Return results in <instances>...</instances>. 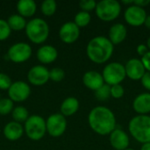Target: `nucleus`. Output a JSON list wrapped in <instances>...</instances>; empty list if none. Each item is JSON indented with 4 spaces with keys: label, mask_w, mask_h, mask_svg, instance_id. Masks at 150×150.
<instances>
[{
    "label": "nucleus",
    "mask_w": 150,
    "mask_h": 150,
    "mask_svg": "<svg viewBox=\"0 0 150 150\" xmlns=\"http://www.w3.org/2000/svg\"><path fill=\"white\" fill-rule=\"evenodd\" d=\"M88 124L98 135H109L116 128V117L113 112L105 106H96L88 115Z\"/></svg>",
    "instance_id": "obj_1"
},
{
    "label": "nucleus",
    "mask_w": 150,
    "mask_h": 150,
    "mask_svg": "<svg viewBox=\"0 0 150 150\" xmlns=\"http://www.w3.org/2000/svg\"><path fill=\"white\" fill-rule=\"evenodd\" d=\"M113 50L114 46L109 39L99 35L92 38L88 42L86 47V54L92 62L103 64L111 59Z\"/></svg>",
    "instance_id": "obj_2"
},
{
    "label": "nucleus",
    "mask_w": 150,
    "mask_h": 150,
    "mask_svg": "<svg viewBox=\"0 0 150 150\" xmlns=\"http://www.w3.org/2000/svg\"><path fill=\"white\" fill-rule=\"evenodd\" d=\"M130 135L138 142L144 144L150 142V116L136 115L128 123Z\"/></svg>",
    "instance_id": "obj_3"
},
{
    "label": "nucleus",
    "mask_w": 150,
    "mask_h": 150,
    "mask_svg": "<svg viewBox=\"0 0 150 150\" xmlns=\"http://www.w3.org/2000/svg\"><path fill=\"white\" fill-rule=\"evenodd\" d=\"M25 32L31 42L39 45L47 40L50 29L46 20L41 18H34L27 22Z\"/></svg>",
    "instance_id": "obj_4"
},
{
    "label": "nucleus",
    "mask_w": 150,
    "mask_h": 150,
    "mask_svg": "<svg viewBox=\"0 0 150 150\" xmlns=\"http://www.w3.org/2000/svg\"><path fill=\"white\" fill-rule=\"evenodd\" d=\"M97 17L104 22H111L119 18L121 13V4L117 0H101L95 9Z\"/></svg>",
    "instance_id": "obj_5"
},
{
    "label": "nucleus",
    "mask_w": 150,
    "mask_h": 150,
    "mask_svg": "<svg viewBox=\"0 0 150 150\" xmlns=\"http://www.w3.org/2000/svg\"><path fill=\"white\" fill-rule=\"evenodd\" d=\"M25 135L32 141L41 140L46 133V120L40 115H31L24 124Z\"/></svg>",
    "instance_id": "obj_6"
},
{
    "label": "nucleus",
    "mask_w": 150,
    "mask_h": 150,
    "mask_svg": "<svg viewBox=\"0 0 150 150\" xmlns=\"http://www.w3.org/2000/svg\"><path fill=\"white\" fill-rule=\"evenodd\" d=\"M102 76L105 84L109 86L120 84L127 77L125 66L118 62H112L107 63L103 71Z\"/></svg>",
    "instance_id": "obj_7"
},
{
    "label": "nucleus",
    "mask_w": 150,
    "mask_h": 150,
    "mask_svg": "<svg viewBox=\"0 0 150 150\" xmlns=\"http://www.w3.org/2000/svg\"><path fill=\"white\" fill-rule=\"evenodd\" d=\"M33 50L26 42H17L11 45L7 51V57L14 63H22L29 60Z\"/></svg>",
    "instance_id": "obj_8"
},
{
    "label": "nucleus",
    "mask_w": 150,
    "mask_h": 150,
    "mask_svg": "<svg viewBox=\"0 0 150 150\" xmlns=\"http://www.w3.org/2000/svg\"><path fill=\"white\" fill-rule=\"evenodd\" d=\"M67 120L62 114L53 113L46 120L47 133L54 138L62 136L67 129Z\"/></svg>",
    "instance_id": "obj_9"
},
{
    "label": "nucleus",
    "mask_w": 150,
    "mask_h": 150,
    "mask_svg": "<svg viewBox=\"0 0 150 150\" xmlns=\"http://www.w3.org/2000/svg\"><path fill=\"white\" fill-rule=\"evenodd\" d=\"M146 18H147L146 10L134 4L127 6L124 11L125 21L131 26L137 27L144 25Z\"/></svg>",
    "instance_id": "obj_10"
},
{
    "label": "nucleus",
    "mask_w": 150,
    "mask_h": 150,
    "mask_svg": "<svg viewBox=\"0 0 150 150\" xmlns=\"http://www.w3.org/2000/svg\"><path fill=\"white\" fill-rule=\"evenodd\" d=\"M31 94L30 85L24 81L12 82L11 87L8 89V96L13 102H24Z\"/></svg>",
    "instance_id": "obj_11"
},
{
    "label": "nucleus",
    "mask_w": 150,
    "mask_h": 150,
    "mask_svg": "<svg viewBox=\"0 0 150 150\" xmlns=\"http://www.w3.org/2000/svg\"><path fill=\"white\" fill-rule=\"evenodd\" d=\"M27 79L28 82L34 86H42L49 80V70L42 64L33 66L28 70Z\"/></svg>",
    "instance_id": "obj_12"
},
{
    "label": "nucleus",
    "mask_w": 150,
    "mask_h": 150,
    "mask_svg": "<svg viewBox=\"0 0 150 150\" xmlns=\"http://www.w3.org/2000/svg\"><path fill=\"white\" fill-rule=\"evenodd\" d=\"M79 36L80 28L73 21H68L60 27L59 37L61 40L66 44H72L76 42Z\"/></svg>",
    "instance_id": "obj_13"
},
{
    "label": "nucleus",
    "mask_w": 150,
    "mask_h": 150,
    "mask_svg": "<svg viewBox=\"0 0 150 150\" xmlns=\"http://www.w3.org/2000/svg\"><path fill=\"white\" fill-rule=\"evenodd\" d=\"M124 66L127 77L134 81H141L142 76L147 72L141 59L132 58L128 60Z\"/></svg>",
    "instance_id": "obj_14"
},
{
    "label": "nucleus",
    "mask_w": 150,
    "mask_h": 150,
    "mask_svg": "<svg viewBox=\"0 0 150 150\" xmlns=\"http://www.w3.org/2000/svg\"><path fill=\"white\" fill-rule=\"evenodd\" d=\"M109 142L115 150H125L129 148L130 138L127 133L120 128H115L109 134Z\"/></svg>",
    "instance_id": "obj_15"
},
{
    "label": "nucleus",
    "mask_w": 150,
    "mask_h": 150,
    "mask_svg": "<svg viewBox=\"0 0 150 150\" xmlns=\"http://www.w3.org/2000/svg\"><path fill=\"white\" fill-rule=\"evenodd\" d=\"M83 83L89 90L95 91L104 85L105 82L101 73L95 70H89L83 76Z\"/></svg>",
    "instance_id": "obj_16"
},
{
    "label": "nucleus",
    "mask_w": 150,
    "mask_h": 150,
    "mask_svg": "<svg viewBox=\"0 0 150 150\" xmlns=\"http://www.w3.org/2000/svg\"><path fill=\"white\" fill-rule=\"evenodd\" d=\"M36 56L38 61L42 64H49L54 62L58 57L57 49L52 45H42L38 48Z\"/></svg>",
    "instance_id": "obj_17"
},
{
    "label": "nucleus",
    "mask_w": 150,
    "mask_h": 150,
    "mask_svg": "<svg viewBox=\"0 0 150 150\" xmlns=\"http://www.w3.org/2000/svg\"><path fill=\"white\" fill-rule=\"evenodd\" d=\"M133 109L137 115L150 113V92H143L136 96L133 101Z\"/></svg>",
    "instance_id": "obj_18"
},
{
    "label": "nucleus",
    "mask_w": 150,
    "mask_h": 150,
    "mask_svg": "<svg viewBox=\"0 0 150 150\" xmlns=\"http://www.w3.org/2000/svg\"><path fill=\"white\" fill-rule=\"evenodd\" d=\"M4 136L10 142H16L19 140L25 134L24 126L16 121L8 122L3 129Z\"/></svg>",
    "instance_id": "obj_19"
},
{
    "label": "nucleus",
    "mask_w": 150,
    "mask_h": 150,
    "mask_svg": "<svg viewBox=\"0 0 150 150\" xmlns=\"http://www.w3.org/2000/svg\"><path fill=\"white\" fill-rule=\"evenodd\" d=\"M127 35V29L125 25L122 23L113 24L108 32V39L114 45H119L122 43Z\"/></svg>",
    "instance_id": "obj_20"
},
{
    "label": "nucleus",
    "mask_w": 150,
    "mask_h": 150,
    "mask_svg": "<svg viewBox=\"0 0 150 150\" xmlns=\"http://www.w3.org/2000/svg\"><path fill=\"white\" fill-rule=\"evenodd\" d=\"M80 104L76 98L68 97L66 98L60 106V113L64 117H69L76 114L79 109Z\"/></svg>",
    "instance_id": "obj_21"
},
{
    "label": "nucleus",
    "mask_w": 150,
    "mask_h": 150,
    "mask_svg": "<svg viewBox=\"0 0 150 150\" xmlns=\"http://www.w3.org/2000/svg\"><path fill=\"white\" fill-rule=\"evenodd\" d=\"M37 10V4L33 0H19L17 3L18 14L25 18L33 17Z\"/></svg>",
    "instance_id": "obj_22"
},
{
    "label": "nucleus",
    "mask_w": 150,
    "mask_h": 150,
    "mask_svg": "<svg viewBox=\"0 0 150 150\" xmlns=\"http://www.w3.org/2000/svg\"><path fill=\"white\" fill-rule=\"evenodd\" d=\"M11 30L12 31H21L25 30L26 26V20L24 17L20 16L19 14H12L11 15L8 19L6 20Z\"/></svg>",
    "instance_id": "obj_23"
},
{
    "label": "nucleus",
    "mask_w": 150,
    "mask_h": 150,
    "mask_svg": "<svg viewBox=\"0 0 150 150\" xmlns=\"http://www.w3.org/2000/svg\"><path fill=\"white\" fill-rule=\"evenodd\" d=\"M11 116L14 121L22 124L23 122L25 123L26 120L29 118V112L25 106L18 105L13 108L11 112Z\"/></svg>",
    "instance_id": "obj_24"
},
{
    "label": "nucleus",
    "mask_w": 150,
    "mask_h": 150,
    "mask_svg": "<svg viewBox=\"0 0 150 150\" xmlns=\"http://www.w3.org/2000/svg\"><path fill=\"white\" fill-rule=\"evenodd\" d=\"M91 20V16L90 14V12L87 11H80L79 12H77L74 18V23L79 27H85L87 26Z\"/></svg>",
    "instance_id": "obj_25"
},
{
    "label": "nucleus",
    "mask_w": 150,
    "mask_h": 150,
    "mask_svg": "<svg viewBox=\"0 0 150 150\" xmlns=\"http://www.w3.org/2000/svg\"><path fill=\"white\" fill-rule=\"evenodd\" d=\"M57 9V4L54 0H44L40 4V11L45 16H52Z\"/></svg>",
    "instance_id": "obj_26"
},
{
    "label": "nucleus",
    "mask_w": 150,
    "mask_h": 150,
    "mask_svg": "<svg viewBox=\"0 0 150 150\" xmlns=\"http://www.w3.org/2000/svg\"><path fill=\"white\" fill-rule=\"evenodd\" d=\"M95 97L99 101H105L111 98V86L108 84L102 85L99 89L94 91Z\"/></svg>",
    "instance_id": "obj_27"
},
{
    "label": "nucleus",
    "mask_w": 150,
    "mask_h": 150,
    "mask_svg": "<svg viewBox=\"0 0 150 150\" xmlns=\"http://www.w3.org/2000/svg\"><path fill=\"white\" fill-rule=\"evenodd\" d=\"M14 108V102L11 100L9 98H0V114L1 115H7L11 113Z\"/></svg>",
    "instance_id": "obj_28"
},
{
    "label": "nucleus",
    "mask_w": 150,
    "mask_h": 150,
    "mask_svg": "<svg viewBox=\"0 0 150 150\" xmlns=\"http://www.w3.org/2000/svg\"><path fill=\"white\" fill-rule=\"evenodd\" d=\"M65 77L64 70L60 67H54L49 70V79L54 82H61Z\"/></svg>",
    "instance_id": "obj_29"
},
{
    "label": "nucleus",
    "mask_w": 150,
    "mask_h": 150,
    "mask_svg": "<svg viewBox=\"0 0 150 150\" xmlns=\"http://www.w3.org/2000/svg\"><path fill=\"white\" fill-rule=\"evenodd\" d=\"M11 30L5 19L0 18V41L8 39L11 35Z\"/></svg>",
    "instance_id": "obj_30"
},
{
    "label": "nucleus",
    "mask_w": 150,
    "mask_h": 150,
    "mask_svg": "<svg viewBox=\"0 0 150 150\" xmlns=\"http://www.w3.org/2000/svg\"><path fill=\"white\" fill-rule=\"evenodd\" d=\"M97 2L94 0H81L79 2V7L81 11L90 12L91 11H93L96 9Z\"/></svg>",
    "instance_id": "obj_31"
},
{
    "label": "nucleus",
    "mask_w": 150,
    "mask_h": 150,
    "mask_svg": "<svg viewBox=\"0 0 150 150\" xmlns=\"http://www.w3.org/2000/svg\"><path fill=\"white\" fill-rule=\"evenodd\" d=\"M125 94V89L121 84H116L111 86V97L116 99L121 98Z\"/></svg>",
    "instance_id": "obj_32"
},
{
    "label": "nucleus",
    "mask_w": 150,
    "mask_h": 150,
    "mask_svg": "<svg viewBox=\"0 0 150 150\" xmlns=\"http://www.w3.org/2000/svg\"><path fill=\"white\" fill-rule=\"evenodd\" d=\"M12 83V81L11 79V77L5 74V73H2L0 72V90H7L11 87Z\"/></svg>",
    "instance_id": "obj_33"
},
{
    "label": "nucleus",
    "mask_w": 150,
    "mask_h": 150,
    "mask_svg": "<svg viewBox=\"0 0 150 150\" xmlns=\"http://www.w3.org/2000/svg\"><path fill=\"white\" fill-rule=\"evenodd\" d=\"M141 83H142V85L144 87V89L150 91V72L145 73V75L141 79Z\"/></svg>",
    "instance_id": "obj_34"
},
{
    "label": "nucleus",
    "mask_w": 150,
    "mask_h": 150,
    "mask_svg": "<svg viewBox=\"0 0 150 150\" xmlns=\"http://www.w3.org/2000/svg\"><path fill=\"white\" fill-rule=\"evenodd\" d=\"M141 61H142L146 71L150 72V51H149L144 56L142 57Z\"/></svg>",
    "instance_id": "obj_35"
},
{
    "label": "nucleus",
    "mask_w": 150,
    "mask_h": 150,
    "mask_svg": "<svg viewBox=\"0 0 150 150\" xmlns=\"http://www.w3.org/2000/svg\"><path fill=\"white\" fill-rule=\"evenodd\" d=\"M149 48L147 47V45H144V44H139L136 47V52L137 54L140 55V56H144L148 52H149Z\"/></svg>",
    "instance_id": "obj_36"
},
{
    "label": "nucleus",
    "mask_w": 150,
    "mask_h": 150,
    "mask_svg": "<svg viewBox=\"0 0 150 150\" xmlns=\"http://www.w3.org/2000/svg\"><path fill=\"white\" fill-rule=\"evenodd\" d=\"M149 4L150 0H135V1H134V4H135L139 7H142V8L148 6Z\"/></svg>",
    "instance_id": "obj_37"
},
{
    "label": "nucleus",
    "mask_w": 150,
    "mask_h": 150,
    "mask_svg": "<svg viewBox=\"0 0 150 150\" xmlns=\"http://www.w3.org/2000/svg\"><path fill=\"white\" fill-rule=\"evenodd\" d=\"M144 25L150 30V15H147V18L144 22Z\"/></svg>",
    "instance_id": "obj_38"
},
{
    "label": "nucleus",
    "mask_w": 150,
    "mask_h": 150,
    "mask_svg": "<svg viewBox=\"0 0 150 150\" xmlns=\"http://www.w3.org/2000/svg\"><path fill=\"white\" fill-rule=\"evenodd\" d=\"M141 150H150V142H147V143L142 144Z\"/></svg>",
    "instance_id": "obj_39"
},
{
    "label": "nucleus",
    "mask_w": 150,
    "mask_h": 150,
    "mask_svg": "<svg viewBox=\"0 0 150 150\" xmlns=\"http://www.w3.org/2000/svg\"><path fill=\"white\" fill-rule=\"evenodd\" d=\"M122 4H127L128 6L129 5H131V4H134V1H130V0H128V1H125V0H122Z\"/></svg>",
    "instance_id": "obj_40"
},
{
    "label": "nucleus",
    "mask_w": 150,
    "mask_h": 150,
    "mask_svg": "<svg viewBox=\"0 0 150 150\" xmlns=\"http://www.w3.org/2000/svg\"><path fill=\"white\" fill-rule=\"evenodd\" d=\"M147 47H148L149 50V51H150V36H149V37L148 40H147Z\"/></svg>",
    "instance_id": "obj_41"
},
{
    "label": "nucleus",
    "mask_w": 150,
    "mask_h": 150,
    "mask_svg": "<svg viewBox=\"0 0 150 150\" xmlns=\"http://www.w3.org/2000/svg\"><path fill=\"white\" fill-rule=\"evenodd\" d=\"M125 150H135V149H132V148H127V149H125Z\"/></svg>",
    "instance_id": "obj_42"
},
{
    "label": "nucleus",
    "mask_w": 150,
    "mask_h": 150,
    "mask_svg": "<svg viewBox=\"0 0 150 150\" xmlns=\"http://www.w3.org/2000/svg\"></svg>",
    "instance_id": "obj_43"
}]
</instances>
